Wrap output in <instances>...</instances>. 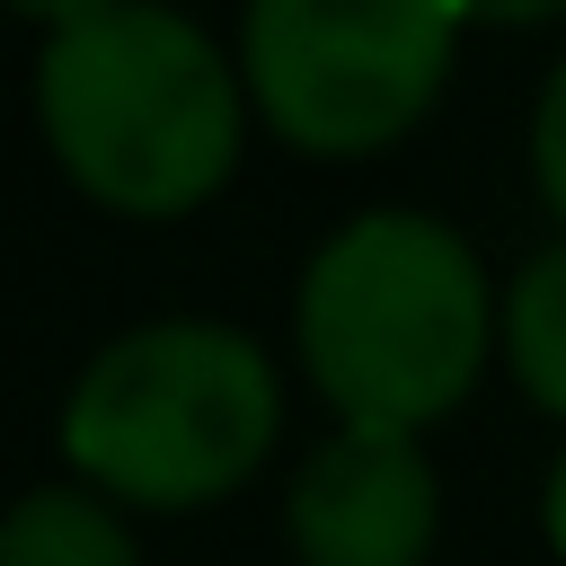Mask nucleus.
<instances>
[{
	"label": "nucleus",
	"mask_w": 566,
	"mask_h": 566,
	"mask_svg": "<svg viewBox=\"0 0 566 566\" xmlns=\"http://www.w3.org/2000/svg\"><path fill=\"white\" fill-rule=\"evenodd\" d=\"M301 354L345 424H424L486 354V274L433 212L380 203L318 239L301 274Z\"/></svg>",
	"instance_id": "obj_2"
},
{
	"label": "nucleus",
	"mask_w": 566,
	"mask_h": 566,
	"mask_svg": "<svg viewBox=\"0 0 566 566\" xmlns=\"http://www.w3.org/2000/svg\"><path fill=\"white\" fill-rule=\"evenodd\" d=\"M433 539V469L398 424H336L292 478L301 566H416Z\"/></svg>",
	"instance_id": "obj_5"
},
{
	"label": "nucleus",
	"mask_w": 566,
	"mask_h": 566,
	"mask_svg": "<svg viewBox=\"0 0 566 566\" xmlns=\"http://www.w3.org/2000/svg\"><path fill=\"white\" fill-rule=\"evenodd\" d=\"M504 354L539 407L566 416V239L539 248L504 292Z\"/></svg>",
	"instance_id": "obj_7"
},
{
	"label": "nucleus",
	"mask_w": 566,
	"mask_h": 566,
	"mask_svg": "<svg viewBox=\"0 0 566 566\" xmlns=\"http://www.w3.org/2000/svg\"><path fill=\"white\" fill-rule=\"evenodd\" d=\"M18 9H35V18H53V27H71V18H88V9H106V0H18Z\"/></svg>",
	"instance_id": "obj_10"
},
{
	"label": "nucleus",
	"mask_w": 566,
	"mask_h": 566,
	"mask_svg": "<svg viewBox=\"0 0 566 566\" xmlns=\"http://www.w3.org/2000/svg\"><path fill=\"white\" fill-rule=\"evenodd\" d=\"M274 442V363L230 318H142L62 398V451L142 504H203Z\"/></svg>",
	"instance_id": "obj_3"
},
{
	"label": "nucleus",
	"mask_w": 566,
	"mask_h": 566,
	"mask_svg": "<svg viewBox=\"0 0 566 566\" xmlns=\"http://www.w3.org/2000/svg\"><path fill=\"white\" fill-rule=\"evenodd\" d=\"M539 522H548V539H557V557H566V451L548 460V495H539Z\"/></svg>",
	"instance_id": "obj_9"
},
{
	"label": "nucleus",
	"mask_w": 566,
	"mask_h": 566,
	"mask_svg": "<svg viewBox=\"0 0 566 566\" xmlns=\"http://www.w3.org/2000/svg\"><path fill=\"white\" fill-rule=\"evenodd\" d=\"M469 9H486V18H548L557 0H469Z\"/></svg>",
	"instance_id": "obj_11"
},
{
	"label": "nucleus",
	"mask_w": 566,
	"mask_h": 566,
	"mask_svg": "<svg viewBox=\"0 0 566 566\" xmlns=\"http://www.w3.org/2000/svg\"><path fill=\"white\" fill-rule=\"evenodd\" d=\"M469 0H248V80L310 150L389 142L442 80Z\"/></svg>",
	"instance_id": "obj_4"
},
{
	"label": "nucleus",
	"mask_w": 566,
	"mask_h": 566,
	"mask_svg": "<svg viewBox=\"0 0 566 566\" xmlns=\"http://www.w3.org/2000/svg\"><path fill=\"white\" fill-rule=\"evenodd\" d=\"M531 159H539L548 203L566 212V62H557V71H548V88H539V115H531Z\"/></svg>",
	"instance_id": "obj_8"
},
{
	"label": "nucleus",
	"mask_w": 566,
	"mask_h": 566,
	"mask_svg": "<svg viewBox=\"0 0 566 566\" xmlns=\"http://www.w3.org/2000/svg\"><path fill=\"white\" fill-rule=\"evenodd\" d=\"M35 106L62 168L124 212L195 203L239 150V80L168 0H106L53 27L35 53Z\"/></svg>",
	"instance_id": "obj_1"
},
{
	"label": "nucleus",
	"mask_w": 566,
	"mask_h": 566,
	"mask_svg": "<svg viewBox=\"0 0 566 566\" xmlns=\"http://www.w3.org/2000/svg\"><path fill=\"white\" fill-rule=\"evenodd\" d=\"M0 566H142L133 531L80 486H27L0 531Z\"/></svg>",
	"instance_id": "obj_6"
}]
</instances>
